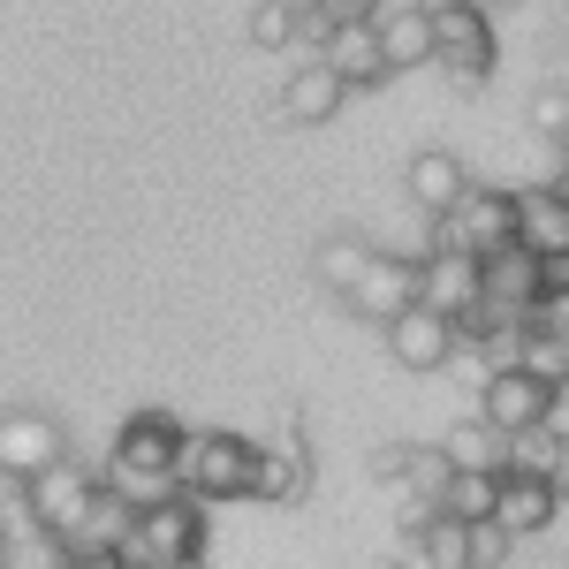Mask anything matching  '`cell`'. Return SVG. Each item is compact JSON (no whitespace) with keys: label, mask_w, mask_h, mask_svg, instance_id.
Masks as SVG:
<instances>
[{"label":"cell","mask_w":569,"mask_h":569,"mask_svg":"<svg viewBox=\"0 0 569 569\" xmlns=\"http://www.w3.org/2000/svg\"><path fill=\"white\" fill-rule=\"evenodd\" d=\"M182 418H168V410H137L130 426L114 433V456H107V471H99V486L107 493H122L130 509H160L168 493H176V448H182Z\"/></svg>","instance_id":"obj_1"},{"label":"cell","mask_w":569,"mask_h":569,"mask_svg":"<svg viewBox=\"0 0 569 569\" xmlns=\"http://www.w3.org/2000/svg\"><path fill=\"white\" fill-rule=\"evenodd\" d=\"M251 486H259V440L251 433H182L176 448V493H190L198 509L206 501H251Z\"/></svg>","instance_id":"obj_2"},{"label":"cell","mask_w":569,"mask_h":569,"mask_svg":"<svg viewBox=\"0 0 569 569\" xmlns=\"http://www.w3.org/2000/svg\"><path fill=\"white\" fill-rule=\"evenodd\" d=\"M114 555L122 569H206V509L190 493H168L160 509H137L130 539Z\"/></svg>","instance_id":"obj_3"},{"label":"cell","mask_w":569,"mask_h":569,"mask_svg":"<svg viewBox=\"0 0 569 569\" xmlns=\"http://www.w3.org/2000/svg\"><path fill=\"white\" fill-rule=\"evenodd\" d=\"M440 251H463V259H493L517 243V190H493V182H471L448 213L433 220Z\"/></svg>","instance_id":"obj_4"},{"label":"cell","mask_w":569,"mask_h":569,"mask_svg":"<svg viewBox=\"0 0 569 569\" xmlns=\"http://www.w3.org/2000/svg\"><path fill=\"white\" fill-rule=\"evenodd\" d=\"M69 456V433H61V418H46L31 402H16V410H0V479H39Z\"/></svg>","instance_id":"obj_5"},{"label":"cell","mask_w":569,"mask_h":569,"mask_svg":"<svg viewBox=\"0 0 569 569\" xmlns=\"http://www.w3.org/2000/svg\"><path fill=\"white\" fill-rule=\"evenodd\" d=\"M433 61H440V77H448L456 91H479L486 77H493V23H486L479 8L433 16Z\"/></svg>","instance_id":"obj_6"},{"label":"cell","mask_w":569,"mask_h":569,"mask_svg":"<svg viewBox=\"0 0 569 569\" xmlns=\"http://www.w3.org/2000/svg\"><path fill=\"white\" fill-rule=\"evenodd\" d=\"M342 305H350L357 319H372V327L402 319V311L418 305V259H410V251H372L365 273H357V289L342 297Z\"/></svg>","instance_id":"obj_7"},{"label":"cell","mask_w":569,"mask_h":569,"mask_svg":"<svg viewBox=\"0 0 569 569\" xmlns=\"http://www.w3.org/2000/svg\"><path fill=\"white\" fill-rule=\"evenodd\" d=\"M479 418L493 433H531V426H555V388L547 380H531V372H493L479 388Z\"/></svg>","instance_id":"obj_8"},{"label":"cell","mask_w":569,"mask_h":569,"mask_svg":"<svg viewBox=\"0 0 569 569\" xmlns=\"http://www.w3.org/2000/svg\"><path fill=\"white\" fill-rule=\"evenodd\" d=\"M539 297H547V273H539V259H531L525 243L479 259V305H493V311H509V319L531 327V305H539Z\"/></svg>","instance_id":"obj_9"},{"label":"cell","mask_w":569,"mask_h":569,"mask_svg":"<svg viewBox=\"0 0 569 569\" xmlns=\"http://www.w3.org/2000/svg\"><path fill=\"white\" fill-rule=\"evenodd\" d=\"M418 305L440 311L448 327H456V319H471V311H479V259L440 251V243H433V251L418 259Z\"/></svg>","instance_id":"obj_10"},{"label":"cell","mask_w":569,"mask_h":569,"mask_svg":"<svg viewBox=\"0 0 569 569\" xmlns=\"http://www.w3.org/2000/svg\"><path fill=\"white\" fill-rule=\"evenodd\" d=\"M91 493H99V479H91L77 456H61L53 471H39V479H31V509H39V525H46V531H61V539H69V531L84 525Z\"/></svg>","instance_id":"obj_11"},{"label":"cell","mask_w":569,"mask_h":569,"mask_svg":"<svg viewBox=\"0 0 569 569\" xmlns=\"http://www.w3.org/2000/svg\"><path fill=\"white\" fill-rule=\"evenodd\" d=\"M259 501H305L311 493V448L297 433V418H281V433L259 440Z\"/></svg>","instance_id":"obj_12"},{"label":"cell","mask_w":569,"mask_h":569,"mask_svg":"<svg viewBox=\"0 0 569 569\" xmlns=\"http://www.w3.org/2000/svg\"><path fill=\"white\" fill-rule=\"evenodd\" d=\"M493 525L509 539H539V531L562 525V501L547 479H525V471H501V493H493Z\"/></svg>","instance_id":"obj_13"},{"label":"cell","mask_w":569,"mask_h":569,"mask_svg":"<svg viewBox=\"0 0 569 569\" xmlns=\"http://www.w3.org/2000/svg\"><path fill=\"white\" fill-rule=\"evenodd\" d=\"M380 335H388V350H395L402 372H440L448 350H456V327H448L440 311H426V305H410L402 319H388Z\"/></svg>","instance_id":"obj_14"},{"label":"cell","mask_w":569,"mask_h":569,"mask_svg":"<svg viewBox=\"0 0 569 569\" xmlns=\"http://www.w3.org/2000/svg\"><path fill=\"white\" fill-rule=\"evenodd\" d=\"M517 243H525L531 259H569V206L555 182L517 190Z\"/></svg>","instance_id":"obj_15"},{"label":"cell","mask_w":569,"mask_h":569,"mask_svg":"<svg viewBox=\"0 0 569 569\" xmlns=\"http://www.w3.org/2000/svg\"><path fill=\"white\" fill-rule=\"evenodd\" d=\"M342 99H350L342 77H335L327 61H305V69H289V84H281V99H273V114L297 122V130H319V122H335Z\"/></svg>","instance_id":"obj_16"},{"label":"cell","mask_w":569,"mask_h":569,"mask_svg":"<svg viewBox=\"0 0 569 569\" xmlns=\"http://www.w3.org/2000/svg\"><path fill=\"white\" fill-rule=\"evenodd\" d=\"M311 61H327V69L342 77V91L388 84V61H380V39H372V23H335V31H327V46H319Z\"/></svg>","instance_id":"obj_17"},{"label":"cell","mask_w":569,"mask_h":569,"mask_svg":"<svg viewBox=\"0 0 569 569\" xmlns=\"http://www.w3.org/2000/svg\"><path fill=\"white\" fill-rule=\"evenodd\" d=\"M433 448L448 456V471H493V479L509 471V433H493L479 410H471L463 426H448V433H440Z\"/></svg>","instance_id":"obj_18"},{"label":"cell","mask_w":569,"mask_h":569,"mask_svg":"<svg viewBox=\"0 0 569 569\" xmlns=\"http://www.w3.org/2000/svg\"><path fill=\"white\" fill-rule=\"evenodd\" d=\"M402 182H410V206H418L426 220H440L463 190H471V176H463V160H456V152H418Z\"/></svg>","instance_id":"obj_19"},{"label":"cell","mask_w":569,"mask_h":569,"mask_svg":"<svg viewBox=\"0 0 569 569\" xmlns=\"http://www.w3.org/2000/svg\"><path fill=\"white\" fill-rule=\"evenodd\" d=\"M395 569H471V525L426 517V525L402 539V562Z\"/></svg>","instance_id":"obj_20"},{"label":"cell","mask_w":569,"mask_h":569,"mask_svg":"<svg viewBox=\"0 0 569 569\" xmlns=\"http://www.w3.org/2000/svg\"><path fill=\"white\" fill-rule=\"evenodd\" d=\"M130 525H137V509L122 501V493H91V509H84V525L69 531V555H114L122 539H130Z\"/></svg>","instance_id":"obj_21"},{"label":"cell","mask_w":569,"mask_h":569,"mask_svg":"<svg viewBox=\"0 0 569 569\" xmlns=\"http://www.w3.org/2000/svg\"><path fill=\"white\" fill-rule=\"evenodd\" d=\"M0 569H69V539H61V531H46L39 517L0 525Z\"/></svg>","instance_id":"obj_22"},{"label":"cell","mask_w":569,"mask_h":569,"mask_svg":"<svg viewBox=\"0 0 569 569\" xmlns=\"http://www.w3.org/2000/svg\"><path fill=\"white\" fill-rule=\"evenodd\" d=\"M493 493H501L493 471H448L433 517H448V525H486V517H493Z\"/></svg>","instance_id":"obj_23"},{"label":"cell","mask_w":569,"mask_h":569,"mask_svg":"<svg viewBox=\"0 0 569 569\" xmlns=\"http://www.w3.org/2000/svg\"><path fill=\"white\" fill-rule=\"evenodd\" d=\"M365 259H372V243H365V236H327V243L311 251V273H319V289L350 297L357 273H365Z\"/></svg>","instance_id":"obj_24"},{"label":"cell","mask_w":569,"mask_h":569,"mask_svg":"<svg viewBox=\"0 0 569 569\" xmlns=\"http://www.w3.org/2000/svg\"><path fill=\"white\" fill-rule=\"evenodd\" d=\"M440 486H448V456L410 440V448H402V479H395V493H410V501H426V509H433Z\"/></svg>","instance_id":"obj_25"},{"label":"cell","mask_w":569,"mask_h":569,"mask_svg":"<svg viewBox=\"0 0 569 569\" xmlns=\"http://www.w3.org/2000/svg\"><path fill=\"white\" fill-rule=\"evenodd\" d=\"M555 448H562V426H531V433H509V471H525V479H547V471H555Z\"/></svg>","instance_id":"obj_26"},{"label":"cell","mask_w":569,"mask_h":569,"mask_svg":"<svg viewBox=\"0 0 569 569\" xmlns=\"http://www.w3.org/2000/svg\"><path fill=\"white\" fill-rule=\"evenodd\" d=\"M517 372H531V380H547V388H562V380H569V350L525 327V357H517Z\"/></svg>","instance_id":"obj_27"},{"label":"cell","mask_w":569,"mask_h":569,"mask_svg":"<svg viewBox=\"0 0 569 569\" xmlns=\"http://www.w3.org/2000/svg\"><path fill=\"white\" fill-rule=\"evenodd\" d=\"M251 46H259V53L297 46V16H289V8H273V0H259V8H251Z\"/></svg>","instance_id":"obj_28"},{"label":"cell","mask_w":569,"mask_h":569,"mask_svg":"<svg viewBox=\"0 0 569 569\" xmlns=\"http://www.w3.org/2000/svg\"><path fill=\"white\" fill-rule=\"evenodd\" d=\"M509 555H517V539L493 525V517H486V525H471V569H509Z\"/></svg>","instance_id":"obj_29"},{"label":"cell","mask_w":569,"mask_h":569,"mask_svg":"<svg viewBox=\"0 0 569 569\" xmlns=\"http://www.w3.org/2000/svg\"><path fill=\"white\" fill-rule=\"evenodd\" d=\"M531 130L547 137V144H555V137L569 130V91L562 84H547V91H531Z\"/></svg>","instance_id":"obj_30"},{"label":"cell","mask_w":569,"mask_h":569,"mask_svg":"<svg viewBox=\"0 0 569 569\" xmlns=\"http://www.w3.org/2000/svg\"><path fill=\"white\" fill-rule=\"evenodd\" d=\"M531 335H547V342L569 350V289H547V297L531 305Z\"/></svg>","instance_id":"obj_31"},{"label":"cell","mask_w":569,"mask_h":569,"mask_svg":"<svg viewBox=\"0 0 569 569\" xmlns=\"http://www.w3.org/2000/svg\"><path fill=\"white\" fill-rule=\"evenodd\" d=\"M440 372H448V380H456V388H471V395H479L486 380H493V365H486V357L471 350V342H456V350H448V365H440Z\"/></svg>","instance_id":"obj_32"},{"label":"cell","mask_w":569,"mask_h":569,"mask_svg":"<svg viewBox=\"0 0 569 569\" xmlns=\"http://www.w3.org/2000/svg\"><path fill=\"white\" fill-rule=\"evenodd\" d=\"M372 8H380V0H319L327 23H372Z\"/></svg>","instance_id":"obj_33"},{"label":"cell","mask_w":569,"mask_h":569,"mask_svg":"<svg viewBox=\"0 0 569 569\" xmlns=\"http://www.w3.org/2000/svg\"><path fill=\"white\" fill-rule=\"evenodd\" d=\"M402 448H410V440H388V448H372V479H380V486L402 479Z\"/></svg>","instance_id":"obj_34"},{"label":"cell","mask_w":569,"mask_h":569,"mask_svg":"<svg viewBox=\"0 0 569 569\" xmlns=\"http://www.w3.org/2000/svg\"><path fill=\"white\" fill-rule=\"evenodd\" d=\"M547 486H555V501L569 509V433H562V448H555V471H547Z\"/></svg>","instance_id":"obj_35"},{"label":"cell","mask_w":569,"mask_h":569,"mask_svg":"<svg viewBox=\"0 0 569 569\" xmlns=\"http://www.w3.org/2000/svg\"><path fill=\"white\" fill-rule=\"evenodd\" d=\"M69 569H122V555H69Z\"/></svg>","instance_id":"obj_36"},{"label":"cell","mask_w":569,"mask_h":569,"mask_svg":"<svg viewBox=\"0 0 569 569\" xmlns=\"http://www.w3.org/2000/svg\"><path fill=\"white\" fill-rule=\"evenodd\" d=\"M418 16H448V8H471V0H410Z\"/></svg>","instance_id":"obj_37"},{"label":"cell","mask_w":569,"mask_h":569,"mask_svg":"<svg viewBox=\"0 0 569 569\" xmlns=\"http://www.w3.org/2000/svg\"><path fill=\"white\" fill-rule=\"evenodd\" d=\"M555 426H562V433H569V380H562V388H555Z\"/></svg>","instance_id":"obj_38"},{"label":"cell","mask_w":569,"mask_h":569,"mask_svg":"<svg viewBox=\"0 0 569 569\" xmlns=\"http://www.w3.org/2000/svg\"><path fill=\"white\" fill-rule=\"evenodd\" d=\"M273 8H289V16L305 23V16H311V8H319V0H273Z\"/></svg>","instance_id":"obj_39"},{"label":"cell","mask_w":569,"mask_h":569,"mask_svg":"<svg viewBox=\"0 0 569 569\" xmlns=\"http://www.w3.org/2000/svg\"><path fill=\"white\" fill-rule=\"evenodd\" d=\"M555 152H562V176H569V130H562V137H555Z\"/></svg>","instance_id":"obj_40"},{"label":"cell","mask_w":569,"mask_h":569,"mask_svg":"<svg viewBox=\"0 0 569 569\" xmlns=\"http://www.w3.org/2000/svg\"><path fill=\"white\" fill-rule=\"evenodd\" d=\"M555 190H562V206H569V176H555Z\"/></svg>","instance_id":"obj_41"},{"label":"cell","mask_w":569,"mask_h":569,"mask_svg":"<svg viewBox=\"0 0 569 569\" xmlns=\"http://www.w3.org/2000/svg\"><path fill=\"white\" fill-rule=\"evenodd\" d=\"M547 569H569V555H562V562H547Z\"/></svg>","instance_id":"obj_42"},{"label":"cell","mask_w":569,"mask_h":569,"mask_svg":"<svg viewBox=\"0 0 569 569\" xmlns=\"http://www.w3.org/2000/svg\"><path fill=\"white\" fill-rule=\"evenodd\" d=\"M388 569H395V562H388Z\"/></svg>","instance_id":"obj_43"}]
</instances>
